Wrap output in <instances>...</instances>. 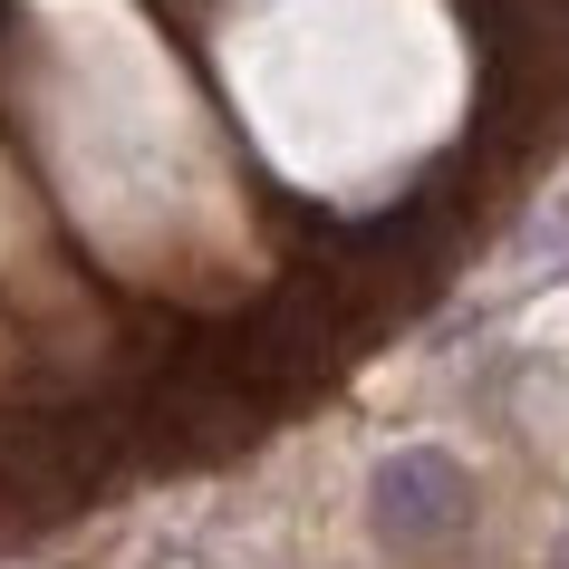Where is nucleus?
Instances as JSON below:
<instances>
[{"label": "nucleus", "mask_w": 569, "mask_h": 569, "mask_svg": "<svg viewBox=\"0 0 569 569\" xmlns=\"http://www.w3.org/2000/svg\"><path fill=\"white\" fill-rule=\"evenodd\" d=\"M367 521H377L387 550H445V540L473 521V473H463L445 445H406V453L377 463V482H367Z\"/></svg>", "instance_id": "obj_1"}]
</instances>
